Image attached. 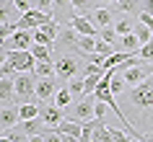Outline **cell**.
<instances>
[{"label":"cell","mask_w":153,"mask_h":142,"mask_svg":"<svg viewBox=\"0 0 153 142\" xmlns=\"http://www.w3.org/2000/svg\"><path fill=\"white\" fill-rule=\"evenodd\" d=\"M125 106H127V119H135L137 124L145 121V114L153 109V75L148 80H143L140 85L127 88L125 90Z\"/></svg>","instance_id":"1"},{"label":"cell","mask_w":153,"mask_h":142,"mask_svg":"<svg viewBox=\"0 0 153 142\" xmlns=\"http://www.w3.org/2000/svg\"><path fill=\"white\" fill-rule=\"evenodd\" d=\"M34 85H36V75H34V72H16V78H13L16 101L18 103H34V101H36Z\"/></svg>","instance_id":"2"},{"label":"cell","mask_w":153,"mask_h":142,"mask_svg":"<svg viewBox=\"0 0 153 142\" xmlns=\"http://www.w3.org/2000/svg\"><path fill=\"white\" fill-rule=\"evenodd\" d=\"M70 119H75V121H91V119H96V96L83 93L81 98H75L73 101Z\"/></svg>","instance_id":"3"},{"label":"cell","mask_w":153,"mask_h":142,"mask_svg":"<svg viewBox=\"0 0 153 142\" xmlns=\"http://www.w3.org/2000/svg\"><path fill=\"white\" fill-rule=\"evenodd\" d=\"M81 72H83V65L78 62V57H73V54H62L55 62V75L60 83H68L70 78L81 75Z\"/></svg>","instance_id":"4"},{"label":"cell","mask_w":153,"mask_h":142,"mask_svg":"<svg viewBox=\"0 0 153 142\" xmlns=\"http://www.w3.org/2000/svg\"><path fill=\"white\" fill-rule=\"evenodd\" d=\"M49 21H55V16H52V13H44V10L31 8L29 13H21V18H18V29L34 31V29H39V26L49 24Z\"/></svg>","instance_id":"5"},{"label":"cell","mask_w":153,"mask_h":142,"mask_svg":"<svg viewBox=\"0 0 153 142\" xmlns=\"http://www.w3.org/2000/svg\"><path fill=\"white\" fill-rule=\"evenodd\" d=\"M34 44V34L26 31V29H18L8 36V39L0 44V49H5V52H16V49H31Z\"/></svg>","instance_id":"6"},{"label":"cell","mask_w":153,"mask_h":142,"mask_svg":"<svg viewBox=\"0 0 153 142\" xmlns=\"http://www.w3.org/2000/svg\"><path fill=\"white\" fill-rule=\"evenodd\" d=\"M8 62L13 65L16 72H34L36 67V60H34L31 49H16V52H8Z\"/></svg>","instance_id":"7"},{"label":"cell","mask_w":153,"mask_h":142,"mask_svg":"<svg viewBox=\"0 0 153 142\" xmlns=\"http://www.w3.org/2000/svg\"><path fill=\"white\" fill-rule=\"evenodd\" d=\"M57 31H60V24L57 21H49V24L39 26V29H34V41L36 44H47L49 49H55V39H57Z\"/></svg>","instance_id":"8"},{"label":"cell","mask_w":153,"mask_h":142,"mask_svg":"<svg viewBox=\"0 0 153 142\" xmlns=\"http://www.w3.org/2000/svg\"><path fill=\"white\" fill-rule=\"evenodd\" d=\"M65 85V83H60L57 78H36V85H34V93H36V101H47V98H55L57 88Z\"/></svg>","instance_id":"9"},{"label":"cell","mask_w":153,"mask_h":142,"mask_svg":"<svg viewBox=\"0 0 153 142\" xmlns=\"http://www.w3.org/2000/svg\"><path fill=\"white\" fill-rule=\"evenodd\" d=\"M78 36L81 34L70 26V21L68 24H60V31H57V39H55V49H75Z\"/></svg>","instance_id":"10"},{"label":"cell","mask_w":153,"mask_h":142,"mask_svg":"<svg viewBox=\"0 0 153 142\" xmlns=\"http://www.w3.org/2000/svg\"><path fill=\"white\" fill-rule=\"evenodd\" d=\"M39 116L44 119V124H47V127L55 129V127L65 119V111L60 109V106H55V103H44V101H42L39 103Z\"/></svg>","instance_id":"11"},{"label":"cell","mask_w":153,"mask_h":142,"mask_svg":"<svg viewBox=\"0 0 153 142\" xmlns=\"http://www.w3.org/2000/svg\"><path fill=\"white\" fill-rule=\"evenodd\" d=\"M21 121V114H18V106L13 103H0V132H5L10 127H16Z\"/></svg>","instance_id":"12"},{"label":"cell","mask_w":153,"mask_h":142,"mask_svg":"<svg viewBox=\"0 0 153 142\" xmlns=\"http://www.w3.org/2000/svg\"><path fill=\"white\" fill-rule=\"evenodd\" d=\"M16 129L21 134H26V137H34V134H44L49 127L44 124V119H42V116H34V119H24V121H18Z\"/></svg>","instance_id":"13"},{"label":"cell","mask_w":153,"mask_h":142,"mask_svg":"<svg viewBox=\"0 0 153 142\" xmlns=\"http://www.w3.org/2000/svg\"><path fill=\"white\" fill-rule=\"evenodd\" d=\"M91 24L96 26V29H104V26H114V13L109 5H99V8H94L88 13Z\"/></svg>","instance_id":"14"},{"label":"cell","mask_w":153,"mask_h":142,"mask_svg":"<svg viewBox=\"0 0 153 142\" xmlns=\"http://www.w3.org/2000/svg\"><path fill=\"white\" fill-rule=\"evenodd\" d=\"M70 26L81 34V36H99V29L91 24L88 16H73V18H70Z\"/></svg>","instance_id":"15"},{"label":"cell","mask_w":153,"mask_h":142,"mask_svg":"<svg viewBox=\"0 0 153 142\" xmlns=\"http://www.w3.org/2000/svg\"><path fill=\"white\" fill-rule=\"evenodd\" d=\"M55 132H60V134H70V137H75V140H81L83 121H75V119H62V121L55 127Z\"/></svg>","instance_id":"16"},{"label":"cell","mask_w":153,"mask_h":142,"mask_svg":"<svg viewBox=\"0 0 153 142\" xmlns=\"http://www.w3.org/2000/svg\"><path fill=\"white\" fill-rule=\"evenodd\" d=\"M114 47H117V52H130V54H135V49H140L143 44H140V39H137L135 31H132V34H125V36H120Z\"/></svg>","instance_id":"17"},{"label":"cell","mask_w":153,"mask_h":142,"mask_svg":"<svg viewBox=\"0 0 153 142\" xmlns=\"http://www.w3.org/2000/svg\"><path fill=\"white\" fill-rule=\"evenodd\" d=\"M0 103H16L13 78H0Z\"/></svg>","instance_id":"18"},{"label":"cell","mask_w":153,"mask_h":142,"mask_svg":"<svg viewBox=\"0 0 153 142\" xmlns=\"http://www.w3.org/2000/svg\"><path fill=\"white\" fill-rule=\"evenodd\" d=\"M16 3L13 0H0V26L3 24H16Z\"/></svg>","instance_id":"19"},{"label":"cell","mask_w":153,"mask_h":142,"mask_svg":"<svg viewBox=\"0 0 153 142\" xmlns=\"http://www.w3.org/2000/svg\"><path fill=\"white\" fill-rule=\"evenodd\" d=\"M114 8H117V13H122V16H137V13H140V0H117Z\"/></svg>","instance_id":"20"},{"label":"cell","mask_w":153,"mask_h":142,"mask_svg":"<svg viewBox=\"0 0 153 142\" xmlns=\"http://www.w3.org/2000/svg\"><path fill=\"white\" fill-rule=\"evenodd\" d=\"M52 101H55V106H60V109H68V106L73 103V93L68 90V83L57 88V93H55V98H52Z\"/></svg>","instance_id":"21"},{"label":"cell","mask_w":153,"mask_h":142,"mask_svg":"<svg viewBox=\"0 0 153 142\" xmlns=\"http://www.w3.org/2000/svg\"><path fill=\"white\" fill-rule=\"evenodd\" d=\"M75 52H81V54H94V52H96V36H78Z\"/></svg>","instance_id":"22"},{"label":"cell","mask_w":153,"mask_h":142,"mask_svg":"<svg viewBox=\"0 0 153 142\" xmlns=\"http://www.w3.org/2000/svg\"><path fill=\"white\" fill-rule=\"evenodd\" d=\"M135 24H137V21H132L130 16H122V18H117V21H114V31L120 34V36H125V34H132Z\"/></svg>","instance_id":"23"},{"label":"cell","mask_w":153,"mask_h":142,"mask_svg":"<svg viewBox=\"0 0 153 142\" xmlns=\"http://www.w3.org/2000/svg\"><path fill=\"white\" fill-rule=\"evenodd\" d=\"M31 54H34V60H36V62H52L47 44H36V41H34V44H31Z\"/></svg>","instance_id":"24"},{"label":"cell","mask_w":153,"mask_h":142,"mask_svg":"<svg viewBox=\"0 0 153 142\" xmlns=\"http://www.w3.org/2000/svg\"><path fill=\"white\" fill-rule=\"evenodd\" d=\"M34 75H36V78H57L55 75V62H36Z\"/></svg>","instance_id":"25"},{"label":"cell","mask_w":153,"mask_h":142,"mask_svg":"<svg viewBox=\"0 0 153 142\" xmlns=\"http://www.w3.org/2000/svg\"><path fill=\"white\" fill-rule=\"evenodd\" d=\"M132 31H135V36L140 39V44H148V41L153 39V29H148V26L140 24V21L135 24V29H132Z\"/></svg>","instance_id":"26"},{"label":"cell","mask_w":153,"mask_h":142,"mask_svg":"<svg viewBox=\"0 0 153 142\" xmlns=\"http://www.w3.org/2000/svg\"><path fill=\"white\" fill-rule=\"evenodd\" d=\"M18 114H21V121H24V119L39 116V103H21V106H18Z\"/></svg>","instance_id":"27"},{"label":"cell","mask_w":153,"mask_h":142,"mask_svg":"<svg viewBox=\"0 0 153 142\" xmlns=\"http://www.w3.org/2000/svg\"><path fill=\"white\" fill-rule=\"evenodd\" d=\"M114 70H117V67H114ZM109 85H112V93H114V96H122L125 90H127V83H125V78H122L120 72H114V78H112Z\"/></svg>","instance_id":"28"},{"label":"cell","mask_w":153,"mask_h":142,"mask_svg":"<svg viewBox=\"0 0 153 142\" xmlns=\"http://www.w3.org/2000/svg\"><path fill=\"white\" fill-rule=\"evenodd\" d=\"M99 83H101V75H86L83 78V93H96Z\"/></svg>","instance_id":"29"},{"label":"cell","mask_w":153,"mask_h":142,"mask_svg":"<svg viewBox=\"0 0 153 142\" xmlns=\"http://www.w3.org/2000/svg\"><path fill=\"white\" fill-rule=\"evenodd\" d=\"M68 90L73 93V98H81V96H83V78H78V75L70 78V80H68Z\"/></svg>","instance_id":"30"},{"label":"cell","mask_w":153,"mask_h":142,"mask_svg":"<svg viewBox=\"0 0 153 142\" xmlns=\"http://www.w3.org/2000/svg\"><path fill=\"white\" fill-rule=\"evenodd\" d=\"M114 52H117L114 44H109V41H104V39H99V36H96V54L109 57V54H114Z\"/></svg>","instance_id":"31"},{"label":"cell","mask_w":153,"mask_h":142,"mask_svg":"<svg viewBox=\"0 0 153 142\" xmlns=\"http://www.w3.org/2000/svg\"><path fill=\"white\" fill-rule=\"evenodd\" d=\"M99 39L109 41V44H117V39H120V34L114 31V26H104V29H99Z\"/></svg>","instance_id":"32"},{"label":"cell","mask_w":153,"mask_h":142,"mask_svg":"<svg viewBox=\"0 0 153 142\" xmlns=\"http://www.w3.org/2000/svg\"><path fill=\"white\" fill-rule=\"evenodd\" d=\"M13 31H18V21H16V24H3V26H0V44L8 39Z\"/></svg>","instance_id":"33"},{"label":"cell","mask_w":153,"mask_h":142,"mask_svg":"<svg viewBox=\"0 0 153 142\" xmlns=\"http://www.w3.org/2000/svg\"><path fill=\"white\" fill-rule=\"evenodd\" d=\"M106 129H109V134H112V142H130V140H132V137L125 134L122 129H114V127H106Z\"/></svg>","instance_id":"34"},{"label":"cell","mask_w":153,"mask_h":142,"mask_svg":"<svg viewBox=\"0 0 153 142\" xmlns=\"http://www.w3.org/2000/svg\"><path fill=\"white\" fill-rule=\"evenodd\" d=\"M137 21H140V24H145L148 29H153V16L148 13V10H143V8H140V13H137Z\"/></svg>","instance_id":"35"},{"label":"cell","mask_w":153,"mask_h":142,"mask_svg":"<svg viewBox=\"0 0 153 142\" xmlns=\"http://www.w3.org/2000/svg\"><path fill=\"white\" fill-rule=\"evenodd\" d=\"M44 142H62V134L55 132V129H47L44 132Z\"/></svg>","instance_id":"36"},{"label":"cell","mask_w":153,"mask_h":142,"mask_svg":"<svg viewBox=\"0 0 153 142\" xmlns=\"http://www.w3.org/2000/svg\"><path fill=\"white\" fill-rule=\"evenodd\" d=\"M52 3H55V0H36V10H44V13H52Z\"/></svg>","instance_id":"37"},{"label":"cell","mask_w":153,"mask_h":142,"mask_svg":"<svg viewBox=\"0 0 153 142\" xmlns=\"http://www.w3.org/2000/svg\"><path fill=\"white\" fill-rule=\"evenodd\" d=\"M104 114H106V103L96 98V119H104Z\"/></svg>","instance_id":"38"},{"label":"cell","mask_w":153,"mask_h":142,"mask_svg":"<svg viewBox=\"0 0 153 142\" xmlns=\"http://www.w3.org/2000/svg\"><path fill=\"white\" fill-rule=\"evenodd\" d=\"M140 8H143V10H148V13L153 16V0H140Z\"/></svg>","instance_id":"39"},{"label":"cell","mask_w":153,"mask_h":142,"mask_svg":"<svg viewBox=\"0 0 153 142\" xmlns=\"http://www.w3.org/2000/svg\"><path fill=\"white\" fill-rule=\"evenodd\" d=\"M5 62H8V52H5V49H0V67H3Z\"/></svg>","instance_id":"40"},{"label":"cell","mask_w":153,"mask_h":142,"mask_svg":"<svg viewBox=\"0 0 153 142\" xmlns=\"http://www.w3.org/2000/svg\"><path fill=\"white\" fill-rule=\"evenodd\" d=\"M26 142H44V134H34V137H29Z\"/></svg>","instance_id":"41"},{"label":"cell","mask_w":153,"mask_h":142,"mask_svg":"<svg viewBox=\"0 0 153 142\" xmlns=\"http://www.w3.org/2000/svg\"><path fill=\"white\" fill-rule=\"evenodd\" d=\"M109 3H117V0H99V5H109Z\"/></svg>","instance_id":"42"},{"label":"cell","mask_w":153,"mask_h":142,"mask_svg":"<svg viewBox=\"0 0 153 142\" xmlns=\"http://www.w3.org/2000/svg\"><path fill=\"white\" fill-rule=\"evenodd\" d=\"M145 142H153V132H151V134H145Z\"/></svg>","instance_id":"43"}]
</instances>
